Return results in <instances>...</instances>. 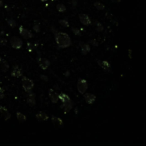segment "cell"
I'll return each mask as SVG.
<instances>
[{"instance_id": "27", "label": "cell", "mask_w": 146, "mask_h": 146, "mask_svg": "<svg viewBox=\"0 0 146 146\" xmlns=\"http://www.w3.org/2000/svg\"><path fill=\"white\" fill-rule=\"evenodd\" d=\"M7 39L4 38H0V45L2 46H5L7 44Z\"/></svg>"}, {"instance_id": "31", "label": "cell", "mask_w": 146, "mask_h": 146, "mask_svg": "<svg viewBox=\"0 0 146 146\" xmlns=\"http://www.w3.org/2000/svg\"><path fill=\"white\" fill-rule=\"evenodd\" d=\"M27 47L28 49H29V52H32V44H31V43L28 42L27 43Z\"/></svg>"}, {"instance_id": "11", "label": "cell", "mask_w": 146, "mask_h": 146, "mask_svg": "<svg viewBox=\"0 0 146 146\" xmlns=\"http://www.w3.org/2000/svg\"><path fill=\"white\" fill-rule=\"evenodd\" d=\"M48 96L50 98V100H51L52 103H56L59 101V94L54 91L53 88H50L48 90Z\"/></svg>"}, {"instance_id": "19", "label": "cell", "mask_w": 146, "mask_h": 146, "mask_svg": "<svg viewBox=\"0 0 146 146\" xmlns=\"http://www.w3.org/2000/svg\"><path fill=\"white\" fill-rule=\"evenodd\" d=\"M16 118L19 120V123H24L27 120V116L23 113H21L19 111H17L16 112Z\"/></svg>"}, {"instance_id": "5", "label": "cell", "mask_w": 146, "mask_h": 146, "mask_svg": "<svg viewBox=\"0 0 146 146\" xmlns=\"http://www.w3.org/2000/svg\"><path fill=\"white\" fill-rule=\"evenodd\" d=\"M10 43L13 48L20 49L23 46V41L18 36H12L10 39Z\"/></svg>"}, {"instance_id": "7", "label": "cell", "mask_w": 146, "mask_h": 146, "mask_svg": "<svg viewBox=\"0 0 146 146\" xmlns=\"http://www.w3.org/2000/svg\"><path fill=\"white\" fill-rule=\"evenodd\" d=\"M37 61H38V63H39V67L43 70H46L50 66V61L46 58L39 57Z\"/></svg>"}, {"instance_id": "34", "label": "cell", "mask_w": 146, "mask_h": 146, "mask_svg": "<svg viewBox=\"0 0 146 146\" xmlns=\"http://www.w3.org/2000/svg\"><path fill=\"white\" fill-rule=\"evenodd\" d=\"M112 1L114 2H121V0H112Z\"/></svg>"}, {"instance_id": "12", "label": "cell", "mask_w": 146, "mask_h": 146, "mask_svg": "<svg viewBox=\"0 0 146 146\" xmlns=\"http://www.w3.org/2000/svg\"><path fill=\"white\" fill-rule=\"evenodd\" d=\"M51 120H52V122L54 124V126L56 128H60L63 126V122L62 119H61L59 117L55 116V115H52Z\"/></svg>"}, {"instance_id": "22", "label": "cell", "mask_w": 146, "mask_h": 146, "mask_svg": "<svg viewBox=\"0 0 146 146\" xmlns=\"http://www.w3.org/2000/svg\"><path fill=\"white\" fill-rule=\"evenodd\" d=\"M7 24L12 28H14L16 27V22L15 20L12 19H7Z\"/></svg>"}, {"instance_id": "10", "label": "cell", "mask_w": 146, "mask_h": 146, "mask_svg": "<svg viewBox=\"0 0 146 146\" xmlns=\"http://www.w3.org/2000/svg\"><path fill=\"white\" fill-rule=\"evenodd\" d=\"M79 18L80 22L82 24H83V25L88 26V25L91 24V19H90V17L88 16L87 14H80L79 15Z\"/></svg>"}, {"instance_id": "1", "label": "cell", "mask_w": 146, "mask_h": 146, "mask_svg": "<svg viewBox=\"0 0 146 146\" xmlns=\"http://www.w3.org/2000/svg\"><path fill=\"white\" fill-rule=\"evenodd\" d=\"M51 31L54 35L56 43L59 48H66L71 46V39L68 34L65 32H59L54 27H52Z\"/></svg>"}, {"instance_id": "35", "label": "cell", "mask_w": 146, "mask_h": 146, "mask_svg": "<svg viewBox=\"0 0 146 146\" xmlns=\"http://www.w3.org/2000/svg\"><path fill=\"white\" fill-rule=\"evenodd\" d=\"M3 5V1L2 0H0V7Z\"/></svg>"}, {"instance_id": "24", "label": "cell", "mask_w": 146, "mask_h": 146, "mask_svg": "<svg viewBox=\"0 0 146 146\" xmlns=\"http://www.w3.org/2000/svg\"><path fill=\"white\" fill-rule=\"evenodd\" d=\"M103 29H104V27H103V24H101L100 22H97V24H96V28H95V30L99 32H102L103 31Z\"/></svg>"}, {"instance_id": "30", "label": "cell", "mask_w": 146, "mask_h": 146, "mask_svg": "<svg viewBox=\"0 0 146 146\" xmlns=\"http://www.w3.org/2000/svg\"><path fill=\"white\" fill-rule=\"evenodd\" d=\"M4 89L2 88H0V99H2L4 97Z\"/></svg>"}, {"instance_id": "8", "label": "cell", "mask_w": 146, "mask_h": 146, "mask_svg": "<svg viewBox=\"0 0 146 146\" xmlns=\"http://www.w3.org/2000/svg\"><path fill=\"white\" fill-rule=\"evenodd\" d=\"M11 75L12 77H14V78H20L23 76V71L22 69L19 68V66H14L13 68H12V71L11 72Z\"/></svg>"}, {"instance_id": "15", "label": "cell", "mask_w": 146, "mask_h": 146, "mask_svg": "<svg viewBox=\"0 0 146 146\" xmlns=\"http://www.w3.org/2000/svg\"><path fill=\"white\" fill-rule=\"evenodd\" d=\"M36 118L39 121H46L49 119V116L46 113L40 111L36 114Z\"/></svg>"}, {"instance_id": "2", "label": "cell", "mask_w": 146, "mask_h": 146, "mask_svg": "<svg viewBox=\"0 0 146 146\" xmlns=\"http://www.w3.org/2000/svg\"><path fill=\"white\" fill-rule=\"evenodd\" d=\"M59 100H61V101L62 102L61 108L64 111V113L66 114L73 108L74 103L72 101L71 98L64 93H61L60 94H59Z\"/></svg>"}, {"instance_id": "36", "label": "cell", "mask_w": 146, "mask_h": 146, "mask_svg": "<svg viewBox=\"0 0 146 146\" xmlns=\"http://www.w3.org/2000/svg\"><path fill=\"white\" fill-rule=\"evenodd\" d=\"M41 2H46V1H47V0H41Z\"/></svg>"}, {"instance_id": "4", "label": "cell", "mask_w": 146, "mask_h": 146, "mask_svg": "<svg viewBox=\"0 0 146 146\" xmlns=\"http://www.w3.org/2000/svg\"><path fill=\"white\" fill-rule=\"evenodd\" d=\"M88 88V83L86 79H79L77 81V89L81 94H84Z\"/></svg>"}, {"instance_id": "6", "label": "cell", "mask_w": 146, "mask_h": 146, "mask_svg": "<svg viewBox=\"0 0 146 146\" xmlns=\"http://www.w3.org/2000/svg\"><path fill=\"white\" fill-rule=\"evenodd\" d=\"M19 31L20 35L23 38L26 39H31L34 36L32 32H30L29 30L27 29H25L23 26H20L19 28Z\"/></svg>"}, {"instance_id": "16", "label": "cell", "mask_w": 146, "mask_h": 146, "mask_svg": "<svg viewBox=\"0 0 146 146\" xmlns=\"http://www.w3.org/2000/svg\"><path fill=\"white\" fill-rule=\"evenodd\" d=\"M79 46L81 47V53H82L83 55H86L87 54L90 52V50H91V47H90L89 44H88V43L79 42Z\"/></svg>"}, {"instance_id": "14", "label": "cell", "mask_w": 146, "mask_h": 146, "mask_svg": "<svg viewBox=\"0 0 146 146\" xmlns=\"http://www.w3.org/2000/svg\"><path fill=\"white\" fill-rule=\"evenodd\" d=\"M83 95V97L85 99V101L88 104H93L95 101V99L96 97L95 95H93V93H84Z\"/></svg>"}, {"instance_id": "33", "label": "cell", "mask_w": 146, "mask_h": 146, "mask_svg": "<svg viewBox=\"0 0 146 146\" xmlns=\"http://www.w3.org/2000/svg\"><path fill=\"white\" fill-rule=\"evenodd\" d=\"M128 57L130 59H132V49H130V48L128 49Z\"/></svg>"}, {"instance_id": "32", "label": "cell", "mask_w": 146, "mask_h": 146, "mask_svg": "<svg viewBox=\"0 0 146 146\" xmlns=\"http://www.w3.org/2000/svg\"><path fill=\"white\" fill-rule=\"evenodd\" d=\"M71 4L75 7L77 5V4H78V1L77 0H71Z\"/></svg>"}, {"instance_id": "17", "label": "cell", "mask_w": 146, "mask_h": 146, "mask_svg": "<svg viewBox=\"0 0 146 146\" xmlns=\"http://www.w3.org/2000/svg\"><path fill=\"white\" fill-rule=\"evenodd\" d=\"M0 113L2 115L5 120H8L11 118V114L9 112L7 108L4 106H0Z\"/></svg>"}, {"instance_id": "26", "label": "cell", "mask_w": 146, "mask_h": 146, "mask_svg": "<svg viewBox=\"0 0 146 146\" xmlns=\"http://www.w3.org/2000/svg\"><path fill=\"white\" fill-rule=\"evenodd\" d=\"M33 30H34V31H35L36 32H37V33L40 32L41 29H40L39 24H37V23H35V24H34V26H33Z\"/></svg>"}, {"instance_id": "13", "label": "cell", "mask_w": 146, "mask_h": 146, "mask_svg": "<svg viewBox=\"0 0 146 146\" xmlns=\"http://www.w3.org/2000/svg\"><path fill=\"white\" fill-rule=\"evenodd\" d=\"M97 63L100 67H101L106 72H108L111 70V64L107 61H101V60H97Z\"/></svg>"}, {"instance_id": "21", "label": "cell", "mask_w": 146, "mask_h": 146, "mask_svg": "<svg viewBox=\"0 0 146 146\" xmlns=\"http://www.w3.org/2000/svg\"><path fill=\"white\" fill-rule=\"evenodd\" d=\"M56 9L58 10V12H64L66 10V6L63 4H58L56 5Z\"/></svg>"}, {"instance_id": "23", "label": "cell", "mask_w": 146, "mask_h": 146, "mask_svg": "<svg viewBox=\"0 0 146 146\" xmlns=\"http://www.w3.org/2000/svg\"><path fill=\"white\" fill-rule=\"evenodd\" d=\"M59 23L63 27H69V23L66 19H61L59 21Z\"/></svg>"}, {"instance_id": "18", "label": "cell", "mask_w": 146, "mask_h": 146, "mask_svg": "<svg viewBox=\"0 0 146 146\" xmlns=\"http://www.w3.org/2000/svg\"><path fill=\"white\" fill-rule=\"evenodd\" d=\"M0 68H1V70L3 72H7L9 68V66L7 62L2 59L1 57H0Z\"/></svg>"}, {"instance_id": "9", "label": "cell", "mask_w": 146, "mask_h": 146, "mask_svg": "<svg viewBox=\"0 0 146 146\" xmlns=\"http://www.w3.org/2000/svg\"><path fill=\"white\" fill-rule=\"evenodd\" d=\"M36 95L34 93L29 92L28 93V94L27 95V103L29 106H34L36 105Z\"/></svg>"}, {"instance_id": "3", "label": "cell", "mask_w": 146, "mask_h": 146, "mask_svg": "<svg viewBox=\"0 0 146 146\" xmlns=\"http://www.w3.org/2000/svg\"><path fill=\"white\" fill-rule=\"evenodd\" d=\"M21 83H22V87L24 88V90L27 93H29L32 92V90L34 86V83L32 81V79H29L26 76H21Z\"/></svg>"}, {"instance_id": "25", "label": "cell", "mask_w": 146, "mask_h": 146, "mask_svg": "<svg viewBox=\"0 0 146 146\" xmlns=\"http://www.w3.org/2000/svg\"><path fill=\"white\" fill-rule=\"evenodd\" d=\"M71 30H72V32L76 36H81V30L78 29V28L76 27H72L71 28Z\"/></svg>"}, {"instance_id": "29", "label": "cell", "mask_w": 146, "mask_h": 146, "mask_svg": "<svg viewBox=\"0 0 146 146\" xmlns=\"http://www.w3.org/2000/svg\"><path fill=\"white\" fill-rule=\"evenodd\" d=\"M40 78H41V80H43V81H46V82L48 81V78L47 76L43 75V74H41L40 75Z\"/></svg>"}, {"instance_id": "28", "label": "cell", "mask_w": 146, "mask_h": 146, "mask_svg": "<svg viewBox=\"0 0 146 146\" xmlns=\"http://www.w3.org/2000/svg\"><path fill=\"white\" fill-rule=\"evenodd\" d=\"M90 43L92 44L93 46H99V43H98V41L95 39H91L90 41Z\"/></svg>"}, {"instance_id": "20", "label": "cell", "mask_w": 146, "mask_h": 146, "mask_svg": "<svg viewBox=\"0 0 146 146\" xmlns=\"http://www.w3.org/2000/svg\"><path fill=\"white\" fill-rule=\"evenodd\" d=\"M94 7L98 10H103L105 9V5L100 2H95L94 3Z\"/></svg>"}]
</instances>
